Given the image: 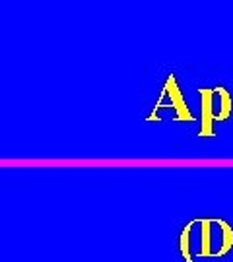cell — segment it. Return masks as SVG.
<instances>
[{
    "label": "cell",
    "instance_id": "6da1fadb",
    "mask_svg": "<svg viewBox=\"0 0 233 262\" xmlns=\"http://www.w3.org/2000/svg\"><path fill=\"white\" fill-rule=\"evenodd\" d=\"M198 245L195 256L202 258H222L233 249V227L220 217L196 220Z\"/></svg>",
    "mask_w": 233,
    "mask_h": 262
},
{
    "label": "cell",
    "instance_id": "7a4b0ae2",
    "mask_svg": "<svg viewBox=\"0 0 233 262\" xmlns=\"http://www.w3.org/2000/svg\"><path fill=\"white\" fill-rule=\"evenodd\" d=\"M159 99H163V101L167 99L169 107H173V109H175V121H183V122L195 121V115L190 113V109H188V105H186V101H185V97H183L181 90H179L175 74L167 76L165 85H163V94H161Z\"/></svg>",
    "mask_w": 233,
    "mask_h": 262
},
{
    "label": "cell",
    "instance_id": "277c9868",
    "mask_svg": "<svg viewBox=\"0 0 233 262\" xmlns=\"http://www.w3.org/2000/svg\"><path fill=\"white\" fill-rule=\"evenodd\" d=\"M212 107H214V121H227L233 109L231 95L227 94V90L218 85L212 88Z\"/></svg>",
    "mask_w": 233,
    "mask_h": 262
},
{
    "label": "cell",
    "instance_id": "5b68a950",
    "mask_svg": "<svg viewBox=\"0 0 233 262\" xmlns=\"http://www.w3.org/2000/svg\"><path fill=\"white\" fill-rule=\"evenodd\" d=\"M193 229H195V220L183 227L179 235V251L185 262H195V253H193Z\"/></svg>",
    "mask_w": 233,
    "mask_h": 262
},
{
    "label": "cell",
    "instance_id": "3957f363",
    "mask_svg": "<svg viewBox=\"0 0 233 262\" xmlns=\"http://www.w3.org/2000/svg\"><path fill=\"white\" fill-rule=\"evenodd\" d=\"M200 95V128H198V136L200 138H210L214 136V107H212V90L208 88H200L198 90Z\"/></svg>",
    "mask_w": 233,
    "mask_h": 262
}]
</instances>
